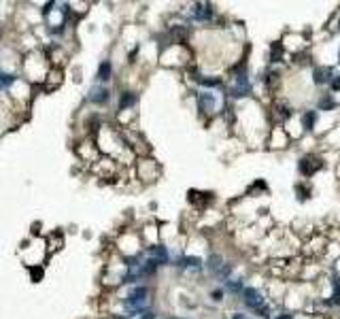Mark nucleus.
I'll list each match as a JSON object with an SVG mask.
<instances>
[{
    "label": "nucleus",
    "mask_w": 340,
    "mask_h": 319,
    "mask_svg": "<svg viewBox=\"0 0 340 319\" xmlns=\"http://www.w3.org/2000/svg\"><path fill=\"white\" fill-rule=\"evenodd\" d=\"M111 70H113V68H111V62L105 60L100 64V68H98V81H109V79H111Z\"/></svg>",
    "instance_id": "9d476101"
},
{
    "label": "nucleus",
    "mask_w": 340,
    "mask_h": 319,
    "mask_svg": "<svg viewBox=\"0 0 340 319\" xmlns=\"http://www.w3.org/2000/svg\"><path fill=\"white\" fill-rule=\"evenodd\" d=\"M213 17V6L211 4H196L194 6V19L198 21H207Z\"/></svg>",
    "instance_id": "6e6552de"
},
{
    "label": "nucleus",
    "mask_w": 340,
    "mask_h": 319,
    "mask_svg": "<svg viewBox=\"0 0 340 319\" xmlns=\"http://www.w3.org/2000/svg\"><path fill=\"white\" fill-rule=\"evenodd\" d=\"M242 302H244V307L251 309V311H255V313L266 307L264 296L255 290V287H244V290H242Z\"/></svg>",
    "instance_id": "f03ea898"
},
{
    "label": "nucleus",
    "mask_w": 340,
    "mask_h": 319,
    "mask_svg": "<svg viewBox=\"0 0 340 319\" xmlns=\"http://www.w3.org/2000/svg\"><path fill=\"white\" fill-rule=\"evenodd\" d=\"M109 98H111V92L107 90V87H102V85L92 87L90 102H94V105H105V102H109Z\"/></svg>",
    "instance_id": "39448f33"
},
{
    "label": "nucleus",
    "mask_w": 340,
    "mask_h": 319,
    "mask_svg": "<svg viewBox=\"0 0 340 319\" xmlns=\"http://www.w3.org/2000/svg\"><path fill=\"white\" fill-rule=\"evenodd\" d=\"M183 264L181 266H192V268H200L202 266V260L200 258H185V260H181Z\"/></svg>",
    "instance_id": "dca6fc26"
},
{
    "label": "nucleus",
    "mask_w": 340,
    "mask_h": 319,
    "mask_svg": "<svg viewBox=\"0 0 340 319\" xmlns=\"http://www.w3.org/2000/svg\"><path fill=\"white\" fill-rule=\"evenodd\" d=\"M232 319H247V317H244V315H240V313H236Z\"/></svg>",
    "instance_id": "b1692460"
},
{
    "label": "nucleus",
    "mask_w": 340,
    "mask_h": 319,
    "mask_svg": "<svg viewBox=\"0 0 340 319\" xmlns=\"http://www.w3.org/2000/svg\"><path fill=\"white\" fill-rule=\"evenodd\" d=\"M198 107H200V111H204V113H213V111L217 109V98H215V94H211V92H200V94H198Z\"/></svg>",
    "instance_id": "20e7f679"
},
{
    "label": "nucleus",
    "mask_w": 340,
    "mask_h": 319,
    "mask_svg": "<svg viewBox=\"0 0 340 319\" xmlns=\"http://www.w3.org/2000/svg\"><path fill=\"white\" fill-rule=\"evenodd\" d=\"M276 111H279V113H276V117H279V119H287L291 113H289V109L287 107H283V105H279V107H276Z\"/></svg>",
    "instance_id": "f3484780"
},
{
    "label": "nucleus",
    "mask_w": 340,
    "mask_h": 319,
    "mask_svg": "<svg viewBox=\"0 0 340 319\" xmlns=\"http://www.w3.org/2000/svg\"><path fill=\"white\" fill-rule=\"evenodd\" d=\"M30 275H32L34 281H41L43 279V268H30Z\"/></svg>",
    "instance_id": "6ab92c4d"
},
{
    "label": "nucleus",
    "mask_w": 340,
    "mask_h": 319,
    "mask_svg": "<svg viewBox=\"0 0 340 319\" xmlns=\"http://www.w3.org/2000/svg\"><path fill=\"white\" fill-rule=\"evenodd\" d=\"M226 290L234 292V294H242V281H226Z\"/></svg>",
    "instance_id": "2eb2a0df"
},
{
    "label": "nucleus",
    "mask_w": 340,
    "mask_h": 319,
    "mask_svg": "<svg viewBox=\"0 0 340 319\" xmlns=\"http://www.w3.org/2000/svg\"><path fill=\"white\" fill-rule=\"evenodd\" d=\"M321 109H334V100H332V98H323L321 100Z\"/></svg>",
    "instance_id": "aec40b11"
},
{
    "label": "nucleus",
    "mask_w": 340,
    "mask_h": 319,
    "mask_svg": "<svg viewBox=\"0 0 340 319\" xmlns=\"http://www.w3.org/2000/svg\"><path fill=\"white\" fill-rule=\"evenodd\" d=\"M313 81L317 83V85L332 83V70H330L328 66H319V68H315V73H313Z\"/></svg>",
    "instance_id": "423d86ee"
},
{
    "label": "nucleus",
    "mask_w": 340,
    "mask_h": 319,
    "mask_svg": "<svg viewBox=\"0 0 340 319\" xmlns=\"http://www.w3.org/2000/svg\"><path fill=\"white\" fill-rule=\"evenodd\" d=\"M200 83L207 85V87H217L221 81H219V79H200Z\"/></svg>",
    "instance_id": "a211bd4d"
},
{
    "label": "nucleus",
    "mask_w": 340,
    "mask_h": 319,
    "mask_svg": "<svg viewBox=\"0 0 340 319\" xmlns=\"http://www.w3.org/2000/svg\"><path fill=\"white\" fill-rule=\"evenodd\" d=\"M332 90H334V92H340V77L332 79Z\"/></svg>",
    "instance_id": "412c9836"
},
{
    "label": "nucleus",
    "mask_w": 340,
    "mask_h": 319,
    "mask_svg": "<svg viewBox=\"0 0 340 319\" xmlns=\"http://www.w3.org/2000/svg\"><path fill=\"white\" fill-rule=\"evenodd\" d=\"M221 268H224V260H221V255H211L209 258V270L211 273H219Z\"/></svg>",
    "instance_id": "9b49d317"
},
{
    "label": "nucleus",
    "mask_w": 340,
    "mask_h": 319,
    "mask_svg": "<svg viewBox=\"0 0 340 319\" xmlns=\"http://www.w3.org/2000/svg\"><path fill=\"white\" fill-rule=\"evenodd\" d=\"M321 168V160L319 158H313V156H304L300 160V172L304 174V177H311Z\"/></svg>",
    "instance_id": "7ed1b4c3"
},
{
    "label": "nucleus",
    "mask_w": 340,
    "mask_h": 319,
    "mask_svg": "<svg viewBox=\"0 0 340 319\" xmlns=\"http://www.w3.org/2000/svg\"><path fill=\"white\" fill-rule=\"evenodd\" d=\"M315 122H317V113H311V111H308V113L304 115V119H302V124H304V130H313V126H315Z\"/></svg>",
    "instance_id": "f8f14e48"
},
{
    "label": "nucleus",
    "mask_w": 340,
    "mask_h": 319,
    "mask_svg": "<svg viewBox=\"0 0 340 319\" xmlns=\"http://www.w3.org/2000/svg\"><path fill=\"white\" fill-rule=\"evenodd\" d=\"M221 296H224V292H221V290L213 292V300H221Z\"/></svg>",
    "instance_id": "5701e85b"
},
{
    "label": "nucleus",
    "mask_w": 340,
    "mask_h": 319,
    "mask_svg": "<svg viewBox=\"0 0 340 319\" xmlns=\"http://www.w3.org/2000/svg\"><path fill=\"white\" fill-rule=\"evenodd\" d=\"M281 55H283V45H281V43H274L272 49H270V60H272V62H279Z\"/></svg>",
    "instance_id": "4468645a"
},
{
    "label": "nucleus",
    "mask_w": 340,
    "mask_h": 319,
    "mask_svg": "<svg viewBox=\"0 0 340 319\" xmlns=\"http://www.w3.org/2000/svg\"><path fill=\"white\" fill-rule=\"evenodd\" d=\"M15 81L13 75H6V73H0V90H6V87H11Z\"/></svg>",
    "instance_id": "ddd939ff"
},
{
    "label": "nucleus",
    "mask_w": 340,
    "mask_h": 319,
    "mask_svg": "<svg viewBox=\"0 0 340 319\" xmlns=\"http://www.w3.org/2000/svg\"><path fill=\"white\" fill-rule=\"evenodd\" d=\"M136 100H138V96L134 94V92H123L121 98H119V109H121V111H123V109H130V107L136 105Z\"/></svg>",
    "instance_id": "1a4fd4ad"
},
{
    "label": "nucleus",
    "mask_w": 340,
    "mask_h": 319,
    "mask_svg": "<svg viewBox=\"0 0 340 319\" xmlns=\"http://www.w3.org/2000/svg\"><path fill=\"white\" fill-rule=\"evenodd\" d=\"M149 255H151V260H155L157 264H168V251H166V247L157 245V247H151L149 249Z\"/></svg>",
    "instance_id": "0eeeda50"
},
{
    "label": "nucleus",
    "mask_w": 340,
    "mask_h": 319,
    "mask_svg": "<svg viewBox=\"0 0 340 319\" xmlns=\"http://www.w3.org/2000/svg\"><path fill=\"white\" fill-rule=\"evenodd\" d=\"M140 319H155V315L151 313V311H145V313L140 315Z\"/></svg>",
    "instance_id": "4be33fe9"
},
{
    "label": "nucleus",
    "mask_w": 340,
    "mask_h": 319,
    "mask_svg": "<svg viewBox=\"0 0 340 319\" xmlns=\"http://www.w3.org/2000/svg\"><path fill=\"white\" fill-rule=\"evenodd\" d=\"M279 319H291V315H283V317H279Z\"/></svg>",
    "instance_id": "393cba45"
},
{
    "label": "nucleus",
    "mask_w": 340,
    "mask_h": 319,
    "mask_svg": "<svg viewBox=\"0 0 340 319\" xmlns=\"http://www.w3.org/2000/svg\"><path fill=\"white\" fill-rule=\"evenodd\" d=\"M147 296H149V290L145 285L134 287V290L128 294V298H125V309H128L130 313H140V311H145Z\"/></svg>",
    "instance_id": "f257e3e1"
}]
</instances>
